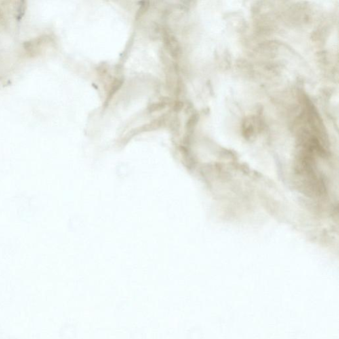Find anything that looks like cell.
<instances>
[{"mask_svg": "<svg viewBox=\"0 0 339 339\" xmlns=\"http://www.w3.org/2000/svg\"><path fill=\"white\" fill-rule=\"evenodd\" d=\"M26 2L25 1H20V5H19V7L18 8V11H17V14H16V20L20 21L21 20H22L23 17H24V15H25V13H26Z\"/></svg>", "mask_w": 339, "mask_h": 339, "instance_id": "1", "label": "cell"}]
</instances>
